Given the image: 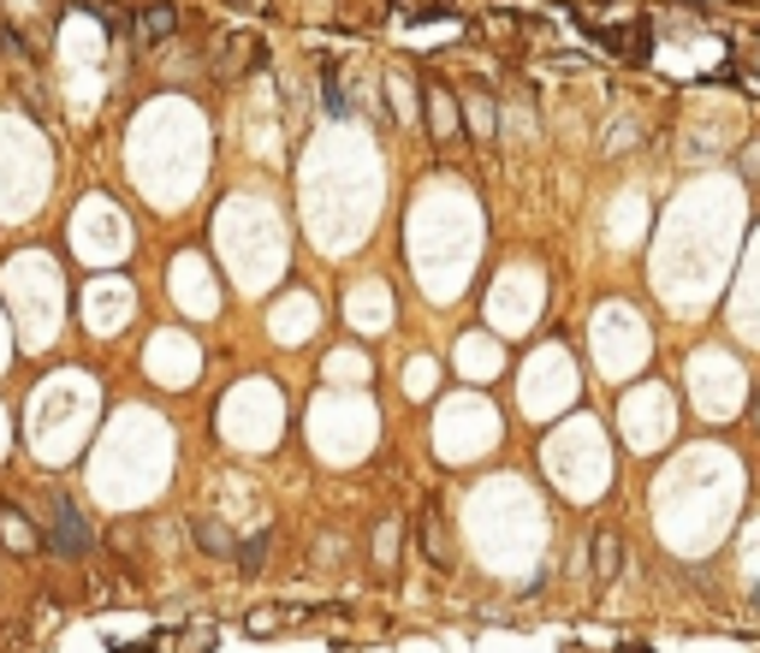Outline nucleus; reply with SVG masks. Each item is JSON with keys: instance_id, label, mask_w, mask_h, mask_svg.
<instances>
[{"instance_id": "nucleus-1", "label": "nucleus", "mask_w": 760, "mask_h": 653, "mask_svg": "<svg viewBox=\"0 0 760 653\" xmlns=\"http://www.w3.org/2000/svg\"><path fill=\"white\" fill-rule=\"evenodd\" d=\"M208 60H214V78H220V84H238L250 66H262V48L250 42V36H214V54Z\"/></svg>"}, {"instance_id": "nucleus-2", "label": "nucleus", "mask_w": 760, "mask_h": 653, "mask_svg": "<svg viewBox=\"0 0 760 653\" xmlns=\"http://www.w3.org/2000/svg\"><path fill=\"white\" fill-rule=\"evenodd\" d=\"M48 517H54V552H60V559H78V552L96 541L90 523H84V511L72 505V499H60V505L48 511Z\"/></svg>"}, {"instance_id": "nucleus-3", "label": "nucleus", "mask_w": 760, "mask_h": 653, "mask_svg": "<svg viewBox=\"0 0 760 653\" xmlns=\"http://www.w3.org/2000/svg\"><path fill=\"white\" fill-rule=\"evenodd\" d=\"M131 30H137V48H167L173 36H179V12L173 7H143Z\"/></svg>"}, {"instance_id": "nucleus-4", "label": "nucleus", "mask_w": 760, "mask_h": 653, "mask_svg": "<svg viewBox=\"0 0 760 653\" xmlns=\"http://www.w3.org/2000/svg\"><path fill=\"white\" fill-rule=\"evenodd\" d=\"M422 107H428V131L434 137H458V102L446 95V84H422Z\"/></svg>"}, {"instance_id": "nucleus-5", "label": "nucleus", "mask_w": 760, "mask_h": 653, "mask_svg": "<svg viewBox=\"0 0 760 653\" xmlns=\"http://www.w3.org/2000/svg\"><path fill=\"white\" fill-rule=\"evenodd\" d=\"M416 535H422V552L446 571L452 564V541H446V517H440V505H422V517H416Z\"/></svg>"}, {"instance_id": "nucleus-6", "label": "nucleus", "mask_w": 760, "mask_h": 653, "mask_svg": "<svg viewBox=\"0 0 760 653\" xmlns=\"http://www.w3.org/2000/svg\"><path fill=\"white\" fill-rule=\"evenodd\" d=\"M618 559H624V541H618L612 529H600V535H594V582H612Z\"/></svg>"}, {"instance_id": "nucleus-7", "label": "nucleus", "mask_w": 760, "mask_h": 653, "mask_svg": "<svg viewBox=\"0 0 760 653\" xmlns=\"http://www.w3.org/2000/svg\"><path fill=\"white\" fill-rule=\"evenodd\" d=\"M321 107L333 113V119H339V113H351V102H345V84H339V72H333V66L321 72Z\"/></svg>"}, {"instance_id": "nucleus-8", "label": "nucleus", "mask_w": 760, "mask_h": 653, "mask_svg": "<svg viewBox=\"0 0 760 653\" xmlns=\"http://www.w3.org/2000/svg\"><path fill=\"white\" fill-rule=\"evenodd\" d=\"M262 552H268V535H256V541L238 547V564H244V571H262Z\"/></svg>"}, {"instance_id": "nucleus-9", "label": "nucleus", "mask_w": 760, "mask_h": 653, "mask_svg": "<svg viewBox=\"0 0 760 653\" xmlns=\"http://www.w3.org/2000/svg\"><path fill=\"white\" fill-rule=\"evenodd\" d=\"M280 624H286V612H256V618H250V630L268 636V630H280Z\"/></svg>"}, {"instance_id": "nucleus-10", "label": "nucleus", "mask_w": 760, "mask_h": 653, "mask_svg": "<svg viewBox=\"0 0 760 653\" xmlns=\"http://www.w3.org/2000/svg\"><path fill=\"white\" fill-rule=\"evenodd\" d=\"M0 48H7V24H0Z\"/></svg>"}]
</instances>
